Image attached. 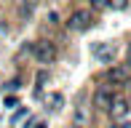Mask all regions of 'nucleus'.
Returning <instances> with one entry per match:
<instances>
[{
    "mask_svg": "<svg viewBox=\"0 0 131 128\" xmlns=\"http://www.w3.org/2000/svg\"><path fill=\"white\" fill-rule=\"evenodd\" d=\"M29 51H32V56H35L40 64H51L53 59H56V45L48 43V40H38V43H32V45H29Z\"/></svg>",
    "mask_w": 131,
    "mask_h": 128,
    "instance_id": "nucleus-1",
    "label": "nucleus"
},
{
    "mask_svg": "<svg viewBox=\"0 0 131 128\" xmlns=\"http://www.w3.org/2000/svg\"><path fill=\"white\" fill-rule=\"evenodd\" d=\"M91 21H94L91 11H88V8H80V11H75V14L67 19V30H72V32H83V30H88V27H91Z\"/></svg>",
    "mask_w": 131,
    "mask_h": 128,
    "instance_id": "nucleus-2",
    "label": "nucleus"
},
{
    "mask_svg": "<svg viewBox=\"0 0 131 128\" xmlns=\"http://www.w3.org/2000/svg\"><path fill=\"white\" fill-rule=\"evenodd\" d=\"M91 56L96 61H102V64H110L112 59H115V45H112V43H104V40L91 43Z\"/></svg>",
    "mask_w": 131,
    "mask_h": 128,
    "instance_id": "nucleus-3",
    "label": "nucleus"
},
{
    "mask_svg": "<svg viewBox=\"0 0 131 128\" xmlns=\"http://www.w3.org/2000/svg\"><path fill=\"white\" fill-rule=\"evenodd\" d=\"M112 101H115V88H112V85H102V88L94 94V104H96L99 109H110Z\"/></svg>",
    "mask_w": 131,
    "mask_h": 128,
    "instance_id": "nucleus-4",
    "label": "nucleus"
},
{
    "mask_svg": "<svg viewBox=\"0 0 131 128\" xmlns=\"http://www.w3.org/2000/svg\"><path fill=\"white\" fill-rule=\"evenodd\" d=\"M107 80L112 85H126L128 83V67H110L107 69Z\"/></svg>",
    "mask_w": 131,
    "mask_h": 128,
    "instance_id": "nucleus-5",
    "label": "nucleus"
},
{
    "mask_svg": "<svg viewBox=\"0 0 131 128\" xmlns=\"http://www.w3.org/2000/svg\"><path fill=\"white\" fill-rule=\"evenodd\" d=\"M83 101H86V94H80L78 101H75V125L78 128L86 125V107H83Z\"/></svg>",
    "mask_w": 131,
    "mask_h": 128,
    "instance_id": "nucleus-6",
    "label": "nucleus"
},
{
    "mask_svg": "<svg viewBox=\"0 0 131 128\" xmlns=\"http://www.w3.org/2000/svg\"><path fill=\"white\" fill-rule=\"evenodd\" d=\"M110 112H112V118H123V115L128 112V104L123 101V99H115V101H112V107H110Z\"/></svg>",
    "mask_w": 131,
    "mask_h": 128,
    "instance_id": "nucleus-7",
    "label": "nucleus"
},
{
    "mask_svg": "<svg viewBox=\"0 0 131 128\" xmlns=\"http://www.w3.org/2000/svg\"><path fill=\"white\" fill-rule=\"evenodd\" d=\"M32 11H35V0H29V3H24V5H21V16H29Z\"/></svg>",
    "mask_w": 131,
    "mask_h": 128,
    "instance_id": "nucleus-8",
    "label": "nucleus"
},
{
    "mask_svg": "<svg viewBox=\"0 0 131 128\" xmlns=\"http://www.w3.org/2000/svg\"><path fill=\"white\" fill-rule=\"evenodd\" d=\"M110 5V0H91V8H96V11H102Z\"/></svg>",
    "mask_w": 131,
    "mask_h": 128,
    "instance_id": "nucleus-9",
    "label": "nucleus"
},
{
    "mask_svg": "<svg viewBox=\"0 0 131 128\" xmlns=\"http://www.w3.org/2000/svg\"><path fill=\"white\" fill-rule=\"evenodd\" d=\"M51 104H53V109H62V104H64V99L59 96V94H53V96H51Z\"/></svg>",
    "mask_w": 131,
    "mask_h": 128,
    "instance_id": "nucleus-10",
    "label": "nucleus"
},
{
    "mask_svg": "<svg viewBox=\"0 0 131 128\" xmlns=\"http://www.w3.org/2000/svg\"><path fill=\"white\" fill-rule=\"evenodd\" d=\"M110 5H112V8H118V11H123V8L128 5V0H110Z\"/></svg>",
    "mask_w": 131,
    "mask_h": 128,
    "instance_id": "nucleus-11",
    "label": "nucleus"
},
{
    "mask_svg": "<svg viewBox=\"0 0 131 128\" xmlns=\"http://www.w3.org/2000/svg\"><path fill=\"white\" fill-rule=\"evenodd\" d=\"M5 88H8V91H16V88H19V80H11V83L5 85Z\"/></svg>",
    "mask_w": 131,
    "mask_h": 128,
    "instance_id": "nucleus-12",
    "label": "nucleus"
},
{
    "mask_svg": "<svg viewBox=\"0 0 131 128\" xmlns=\"http://www.w3.org/2000/svg\"><path fill=\"white\" fill-rule=\"evenodd\" d=\"M5 107H16V96H8V99H5Z\"/></svg>",
    "mask_w": 131,
    "mask_h": 128,
    "instance_id": "nucleus-13",
    "label": "nucleus"
},
{
    "mask_svg": "<svg viewBox=\"0 0 131 128\" xmlns=\"http://www.w3.org/2000/svg\"><path fill=\"white\" fill-rule=\"evenodd\" d=\"M128 67H131V43H128Z\"/></svg>",
    "mask_w": 131,
    "mask_h": 128,
    "instance_id": "nucleus-14",
    "label": "nucleus"
},
{
    "mask_svg": "<svg viewBox=\"0 0 131 128\" xmlns=\"http://www.w3.org/2000/svg\"><path fill=\"white\" fill-rule=\"evenodd\" d=\"M38 128H46V123H38Z\"/></svg>",
    "mask_w": 131,
    "mask_h": 128,
    "instance_id": "nucleus-15",
    "label": "nucleus"
}]
</instances>
